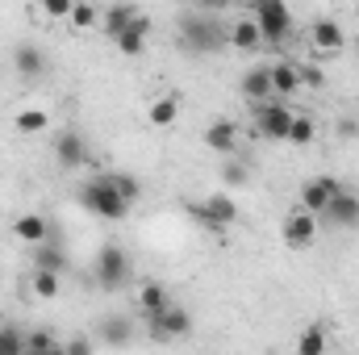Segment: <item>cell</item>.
Listing matches in <instances>:
<instances>
[{"label": "cell", "instance_id": "1", "mask_svg": "<svg viewBox=\"0 0 359 355\" xmlns=\"http://www.w3.org/2000/svg\"><path fill=\"white\" fill-rule=\"evenodd\" d=\"M176 34H180V46L192 51V55H213L222 46H230V25L217 21L213 8H188L184 17H176Z\"/></svg>", "mask_w": 359, "mask_h": 355}, {"label": "cell", "instance_id": "2", "mask_svg": "<svg viewBox=\"0 0 359 355\" xmlns=\"http://www.w3.org/2000/svg\"><path fill=\"white\" fill-rule=\"evenodd\" d=\"M80 205L88 209L92 217H100V222H121L126 213H130V205L113 192V180H109V172H100V176H88L84 184H80Z\"/></svg>", "mask_w": 359, "mask_h": 355}, {"label": "cell", "instance_id": "3", "mask_svg": "<svg viewBox=\"0 0 359 355\" xmlns=\"http://www.w3.org/2000/svg\"><path fill=\"white\" fill-rule=\"evenodd\" d=\"M130 276H134V264H130V255H126L117 243H104V247L96 251V260H92V280H96V288L121 293V288L130 284Z\"/></svg>", "mask_w": 359, "mask_h": 355}, {"label": "cell", "instance_id": "4", "mask_svg": "<svg viewBox=\"0 0 359 355\" xmlns=\"http://www.w3.org/2000/svg\"><path fill=\"white\" fill-rule=\"evenodd\" d=\"M188 213H192L201 226H209L213 234H222V230H230V226L238 222V205H234L230 192H213V196H205V201H192Z\"/></svg>", "mask_w": 359, "mask_h": 355}, {"label": "cell", "instance_id": "5", "mask_svg": "<svg viewBox=\"0 0 359 355\" xmlns=\"http://www.w3.org/2000/svg\"><path fill=\"white\" fill-rule=\"evenodd\" d=\"M251 21L259 25L264 42H284L292 34V8L284 0H259V4H251Z\"/></svg>", "mask_w": 359, "mask_h": 355}, {"label": "cell", "instance_id": "6", "mask_svg": "<svg viewBox=\"0 0 359 355\" xmlns=\"http://www.w3.org/2000/svg\"><path fill=\"white\" fill-rule=\"evenodd\" d=\"M292 109L288 100H268V105H255V134L268 138V142H288V130H292Z\"/></svg>", "mask_w": 359, "mask_h": 355}, {"label": "cell", "instance_id": "7", "mask_svg": "<svg viewBox=\"0 0 359 355\" xmlns=\"http://www.w3.org/2000/svg\"><path fill=\"white\" fill-rule=\"evenodd\" d=\"M147 335H151L155 343H180V339L192 335V314H188L184 305H172V309L147 318Z\"/></svg>", "mask_w": 359, "mask_h": 355}, {"label": "cell", "instance_id": "8", "mask_svg": "<svg viewBox=\"0 0 359 355\" xmlns=\"http://www.w3.org/2000/svg\"><path fill=\"white\" fill-rule=\"evenodd\" d=\"M280 239H284V247H292V251H309V247L318 243V217L305 213V209H292V213L284 217V226H280Z\"/></svg>", "mask_w": 359, "mask_h": 355}, {"label": "cell", "instance_id": "9", "mask_svg": "<svg viewBox=\"0 0 359 355\" xmlns=\"http://www.w3.org/2000/svg\"><path fill=\"white\" fill-rule=\"evenodd\" d=\"M343 184L334 176H313L301 184V196H297V209H305V213H313V217H322L326 213V205L334 201V192H339Z\"/></svg>", "mask_w": 359, "mask_h": 355}, {"label": "cell", "instance_id": "10", "mask_svg": "<svg viewBox=\"0 0 359 355\" xmlns=\"http://www.w3.org/2000/svg\"><path fill=\"white\" fill-rule=\"evenodd\" d=\"M309 46H313V55H339L347 46V34L334 17H318L309 25Z\"/></svg>", "mask_w": 359, "mask_h": 355}, {"label": "cell", "instance_id": "11", "mask_svg": "<svg viewBox=\"0 0 359 355\" xmlns=\"http://www.w3.org/2000/svg\"><path fill=\"white\" fill-rule=\"evenodd\" d=\"M330 226H339V230H359V192L351 188H339L334 192V201L326 205V213H322Z\"/></svg>", "mask_w": 359, "mask_h": 355}, {"label": "cell", "instance_id": "12", "mask_svg": "<svg viewBox=\"0 0 359 355\" xmlns=\"http://www.w3.org/2000/svg\"><path fill=\"white\" fill-rule=\"evenodd\" d=\"M55 159L59 168H84L88 163V142L80 130H59L55 134Z\"/></svg>", "mask_w": 359, "mask_h": 355}, {"label": "cell", "instance_id": "13", "mask_svg": "<svg viewBox=\"0 0 359 355\" xmlns=\"http://www.w3.org/2000/svg\"><path fill=\"white\" fill-rule=\"evenodd\" d=\"M96 339H100L104 347H130V343H134V322H130L126 314H104V318L96 322Z\"/></svg>", "mask_w": 359, "mask_h": 355}, {"label": "cell", "instance_id": "14", "mask_svg": "<svg viewBox=\"0 0 359 355\" xmlns=\"http://www.w3.org/2000/svg\"><path fill=\"white\" fill-rule=\"evenodd\" d=\"M268 76H271V96L276 100H288V96L301 92V63H288V59L268 63Z\"/></svg>", "mask_w": 359, "mask_h": 355}, {"label": "cell", "instance_id": "15", "mask_svg": "<svg viewBox=\"0 0 359 355\" xmlns=\"http://www.w3.org/2000/svg\"><path fill=\"white\" fill-rule=\"evenodd\" d=\"M13 234H17L25 247H42V243L55 239V230H50V222H46L42 213H21V217L13 222Z\"/></svg>", "mask_w": 359, "mask_h": 355}, {"label": "cell", "instance_id": "16", "mask_svg": "<svg viewBox=\"0 0 359 355\" xmlns=\"http://www.w3.org/2000/svg\"><path fill=\"white\" fill-rule=\"evenodd\" d=\"M238 92H243L247 105H268V100H276V96H271L268 63H264V67H247V76L238 80Z\"/></svg>", "mask_w": 359, "mask_h": 355}, {"label": "cell", "instance_id": "17", "mask_svg": "<svg viewBox=\"0 0 359 355\" xmlns=\"http://www.w3.org/2000/svg\"><path fill=\"white\" fill-rule=\"evenodd\" d=\"M147 38H151V17H147V13H138V21H134L126 34H117V38H113V46H117L126 59H138V55L147 51Z\"/></svg>", "mask_w": 359, "mask_h": 355}, {"label": "cell", "instance_id": "18", "mask_svg": "<svg viewBox=\"0 0 359 355\" xmlns=\"http://www.w3.org/2000/svg\"><path fill=\"white\" fill-rule=\"evenodd\" d=\"M13 67H17L21 80H38V76H46V51L34 46V42H21L13 51Z\"/></svg>", "mask_w": 359, "mask_h": 355}, {"label": "cell", "instance_id": "19", "mask_svg": "<svg viewBox=\"0 0 359 355\" xmlns=\"http://www.w3.org/2000/svg\"><path fill=\"white\" fill-rule=\"evenodd\" d=\"M205 147L217 151V155H234V147H238V121L234 117H217L205 130Z\"/></svg>", "mask_w": 359, "mask_h": 355}, {"label": "cell", "instance_id": "20", "mask_svg": "<svg viewBox=\"0 0 359 355\" xmlns=\"http://www.w3.org/2000/svg\"><path fill=\"white\" fill-rule=\"evenodd\" d=\"M67 267H72V255L63 251V243H59V239H50V243L34 247V272H50V276H63Z\"/></svg>", "mask_w": 359, "mask_h": 355}, {"label": "cell", "instance_id": "21", "mask_svg": "<svg viewBox=\"0 0 359 355\" xmlns=\"http://www.w3.org/2000/svg\"><path fill=\"white\" fill-rule=\"evenodd\" d=\"M180 105H184V96H180V92H168V96L151 100V109H147V121H151L155 130H168V126H176V121H180Z\"/></svg>", "mask_w": 359, "mask_h": 355}, {"label": "cell", "instance_id": "22", "mask_svg": "<svg viewBox=\"0 0 359 355\" xmlns=\"http://www.w3.org/2000/svg\"><path fill=\"white\" fill-rule=\"evenodd\" d=\"M176 301H172V293H168V284H159V280H147L142 284V293H138V309L147 314V318H155V314H163V309H172Z\"/></svg>", "mask_w": 359, "mask_h": 355}, {"label": "cell", "instance_id": "23", "mask_svg": "<svg viewBox=\"0 0 359 355\" xmlns=\"http://www.w3.org/2000/svg\"><path fill=\"white\" fill-rule=\"evenodd\" d=\"M234 51H259L264 46V38H259V25L251 21V13L247 17H238L234 25H230V38H226Z\"/></svg>", "mask_w": 359, "mask_h": 355}, {"label": "cell", "instance_id": "24", "mask_svg": "<svg viewBox=\"0 0 359 355\" xmlns=\"http://www.w3.org/2000/svg\"><path fill=\"white\" fill-rule=\"evenodd\" d=\"M100 21H104V34H109V38H117V34H126V29L138 21V8H130V4H117V8L100 13Z\"/></svg>", "mask_w": 359, "mask_h": 355}, {"label": "cell", "instance_id": "25", "mask_svg": "<svg viewBox=\"0 0 359 355\" xmlns=\"http://www.w3.org/2000/svg\"><path fill=\"white\" fill-rule=\"evenodd\" d=\"M46 126H50L46 109H34V105H29V109H21V113L13 117V130H17V134H25V138H29V134H46Z\"/></svg>", "mask_w": 359, "mask_h": 355}, {"label": "cell", "instance_id": "26", "mask_svg": "<svg viewBox=\"0 0 359 355\" xmlns=\"http://www.w3.org/2000/svg\"><path fill=\"white\" fill-rule=\"evenodd\" d=\"M297 355H326V326H305L297 339Z\"/></svg>", "mask_w": 359, "mask_h": 355}, {"label": "cell", "instance_id": "27", "mask_svg": "<svg viewBox=\"0 0 359 355\" xmlns=\"http://www.w3.org/2000/svg\"><path fill=\"white\" fill-rule=\"evenodd\" d=\"M109 180H113V192H117L126 205H134V201L142 196V184L130 176V172H109Z\"/></svg>", "mask_w": 359, "mask_h": 355}, {"label": "cell", "instance_id": "28", "mask_svg": "<svg viewBox=\"0 0 359 355\" xmlns=\"http://www.w3.org/2000/svg\"><path fill=\"white\" fill-rule=\"evenodd\" d=\"M29 288H34V297H38V301H55L63 284H59V276H50V272H34Z\"/></svg>", "mask_w": 359, "mask_h": 355}, {"label": "cell", "instance_id": "29", "mask_svg": "<svg viewBox=\"0 0 359 355\" xmlns=\"http://www.w3.org/2000/svg\"><path fill=\"white\" fill-rule=\"evenodd\" d=\"M313 134H318V126H313V117H292V130H288V142L292 147H309L313 142Z\"/></svg>", "mask_w": 359, "mask_h": 355}, {"label": "cell", "instance_id": "30", "mask_svg": "<svg viewBox=\"0 0 359 355\" xmlns=\"http://www.w3.org/2000/svg\"><path fill=\"white\" fill-rule=\"evenodd\" d=\"M50 347H59L55 330H29L25 335V355H46Z\"/></svg>", "mask_w": 359, "mask_h": 355}, {"label": "cell", "instance_id": "31", "mask_svg": "<svg viewBox=\"0 0 359 355\" xmlns=\"http://www.w3.org/2000/svg\"><path fill=\"white\" fill-rule=\"evenodd\" d=\"M0 355H25V330L0 326Z\"/></svg>", "mask_w": 359, "mask_h": 355}, {"label": "cell", "instance_id": "32", "mask_svg": "<svg viewBox=\"0 0 359 355\" xmlns=\"http://www.w3.org/2000/svg\"><path fill=\"white\" fill-rule=\"evenodd\" d=\"M76 29H92L96 21H100V8L96 4H72V17H67Z\"/></svg>", "mask_w": 359, "mask_h": 355}, {"label": "cell", "instance_id": "33", "mask_svg": "<svg viewBox=\"0 0 359 355\" xmlns=\"http://www.w3.org/2000/svg\"><path fill=\"white\" fill-rule=\"evenodd\" d=\"M222 180H226L230 188H243V184L251 180V163H243V159H230V163H226V172H222Z\"/></svg>", "mask_w": 359, "mask_h": 355}, {"label": "cell", "instance_id": "34", "mask_svg": "<svg viewBox=\"0 0 359 355\" xmlns=\"http://www.w3.org/2000/svg\"><path fill=\"white\" fill-rule=\"evenodd\" d=\"M322 84H326V72L313 63H301V88H322Z\"/></svg>", "mask_w": 359, "mask_h": 355}, {"label": "cell", "instance_id": "35", "mask_svg": "<svg viewBox=\"0 0 359 355\" xmlns=\"http://www.w3.org/2000/svg\"><path fill=\"white\" fill-rule=\"evenodd\" d=\"M67 355H96V343H92V335H76L72 343H63Z\"/></svg>", "mask_w": 359, "mask_h": 355}, {"label": "cell", "instance_id": "36", "mask_svg": "<svg viewBox=\"0 0 359 355\" xmlns=\"http://www.w3.org/2000/svg\"><path fill=\"white\" fill-rule=\"evenodd\" d=\"M42 13L59 21V17H72V4H67V0H46V4H42Z\"/></svg>", "mask_w": 359, "mask_h": 355}, {"label": "cell", "instance_id": "37", "mask_svg": "<svg viewBox=\"0 0 359 355\" xmlns=\"http://www.w3.org/2000/svg\"><path fill=\"white\" fill-rule=\"evenodd\" d=\"M339 134H343V138H359V121L355 117H343V121H339Z\"/></svg>", "mask_w": 359, "mask_h": 355}, {"label": "cell", "instance_id": "38", "mask_svg": "<svg viewBox=\"0 0 359 355\" xmlns=\"http://www.w3.org/2000/svg\"><path fill=\"white\" fill-rule=\"evenodd\" d=\"M46 355H67V347H63V343H59V347H50V351Z\"/></svg>", "mask_w": 359, "mask_h": 355}]
</instances>
